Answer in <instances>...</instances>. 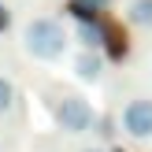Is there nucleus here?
<instances>
[{
    "label": "nucleus",
    "instance_id": "1",
    "mask_svg": "<svg viewBox=\"0 0 152 152\" xmlns=\"http://www.w3.org/2000/svg\"><path fill=\"white\" fill-rule=\"evenodd\" d=\"M67 41H71L67 26L56 15H37L22 26V48H26V56L41 59V63H56L67 52Z\"/></svg>",
    "mask_w": 152,
    "mask_h": 152
},
{
    "label": "nucleus",
    "instance_id": "2",
    "mask_svg": "<svg viewBox=\"0 0 152 152\" xmlns=\"http://www.w3.org/2000/svg\"><path fill=\"white\" fill-rule=\"evenodd\" d=\"M52 119H56V126L67 130V134H89L96 126V108L82 93H59L56 100H52Z\"/></svg>",
    "mask_w": 152,
    "mask_h": 152
},
{
    "label": "nucleus",
    "instance_id": "3",
    "mask_svg": "<svg viewBox=\"0 0 152 152\" xmlns=\"http://www.w3.org/2000/svg\"><path fill=\"white\" fill-rule=\"evenodd\" d=\"M119 126L130 141H152V96H130L119 111Z\"/></svg>",
    "mask_w": 152,
    "mask_h": 152
},
{
    "label": "nucleus",
    "instance_id": "4",
    "mask_svg": "<svg viewBox=\"0 0 152 152\" xmlns=\"http://www.w3.org/2000/svg\"><path fill=\"white\" fill-rule=\"evenodd\" d=\"M100 71H104V52L100 48H78L74 56V74L82 82H100Z\"/></svg>",
    "mask_w": 152,
    "mask_h": 152
},
{
    "label": "nucleus",
    "instance_id": "5",
    "mask_svg": "<svg viewBox=\"0 0 152 152\" xmlns=\"http://www.w3.org/2000/svg\"><path fill=\"white\" fill-rule=\"evenodd\" d=\"M104 37H108V26H104V19L78 22V45H82V48H104Z\"/></svg>",
    "mask_w": 152,
    "mask_h": 152
},
{
    "label": "nucleus",
    "instance_id": "6",
    "mask_svg": "<svg viewBox=\"0 0 152 152\" xmlns=\"http://www.w3.org/2000/svg\"><path fill=\"white\" fill-rule=\"evenodd\" d=\"M126 22L137 30H152V0H130L126 4Z\"/></svg>",
    "mask_w": 152,
    "mask_h": 152
},
{
    "label": "nucleus",
    "instance_id": "7",
    "mask_svg": "<svg viewBox=\"0 0 152 152\" xmlns=\"http://www.w3.org/2000/svg\"><path fill=\"white\" fill-rule=\"evenodd\" d=\"M11 108H15V86H11V78L0 74V115H7Z\"/></svg>",
    "mask_w": 152,
    "mask_h": 152
},
{
    "label": "nucleus",
    "instance_id": "8",
    "mask_svg": "<svg viewBox=\"0 0 152 152\" xmlns=\"http://www.w3.org/2000/svg\"><path fill=\"white\" fill-rule=\"evenodd\" d=\"M7 26H11V15H7V7L0 4V30H7Z\"/></svg>",
    "mask_w": 152,
    "mask_h": 152
},
{
    "label": "nucleus",
    "instance_id": "9",
    "mask_svg": "<svg viewBox=\"0 0 152 152\" xmlns=\"http://www.w3.org/2000/svg\"><path fill=\"white\" fill-rule=\"evenodd\" d=\"M89 4H93L96 11H108V7H111V0H89Z\"/></svg>",
    "mask_w": 152,
    "mask_h": 152
},
{
    "label": "nucleus",
    "instance_id": "10",
    "mask_svg": "<svg viewBox=\"0 0 152 152\" xmlns=\"http://www.w3.org/2000/svg\"><path fill=\"white\" fill-rule=\"evenodd\" d=\"M78 152H104V148H78Z\"/></svg>",
    "mask_w": 152,
    "mask_h": 152
}]
</instances>
